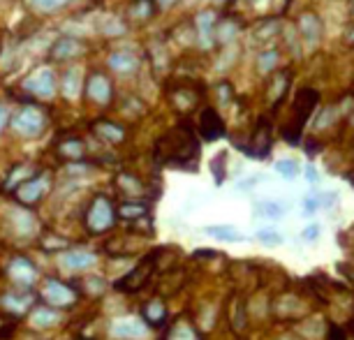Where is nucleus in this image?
I'll list each match as a JSON object with an SVG mask.
<instances>
[{"label":"nucleus","instance_id":"f257e3e1","mask_svg":"<svg viewBox=\"0 0 354 340\" xmlns=\"http://www.w3.org/2000/svg\"><path fill=\"white\" fill-rule=\"evenodd\" d=\"M197 155L199 142L195 137V130L188 123H181L176 128L167 130L156 142V160L160 164L197 169Z\"/></svg>","mask_w":354,"mask_h":340},{"label":"nucleus","instance_id":"f03ea898","mask_svg":"<svg viewBox=\"0 0 354 340\" xmlns=\"http://www.w3.org/2000/svg\"><path fill=\"white\" fill-rule=\"evenodd\" d=\"M319 102V93L315 88H301L294 97V104H292V111H290V118L285 121L283 125V137L287 144L297 146L301 142V135H304V125L308 123V118L313 116L315 106Z\"/></svg>","mask_w":354,"mask_h":340},{"label":"nucleus","instance_id":"7ed1b4c3","mask_svg":"<svg viewBox=\"0 0 354 340\" xmlns=\"http://www.w3.org/2000/svg\"><path fill=\"white\" fill-rule=\"evenodd\" d=\"M116 225V206L106 195H95L84 213V227L88 234H106Z\"/></svg>","mask_w":354,"mask_h":340},{"label":"nucleus","instance_id":"20e7f679","mask_svg":"<svg viewBox=\"0 0 354 340\" xmlns=\"http://www.w3.org/2000/svg\"><path fill=\"white\" fill-rule=\"evenodd\" d=\"M79 290L72 287L70 283H63V280L56 278H46L42 283V290H39V299L44 301V305L56 310H68L75 308L79 301Z\"/></svg>","mask_w":354,"mask_h":340},{"label":"nucleus","instance_id":"39448f33","mask_svg":"<svg viewBox=\"0 0 354 340\" xmlns=\"http://www.w3.org/2000/svg\"><path fill=\"white\" fill-rule=\"evenodd\" d=\"M51 185H53V174L49 169H39L35 176L19 185V188L12 192V197H15L17 204H21L24 209H30V206L39 204L46 195H49Z\"/></svg>","mask_w":354,"mask_h":340},{"label":"nucleus","instance_id":"423d86ee","mask_svg":"<svg viewBox=\"0 0 354 340\" xmlns=\"http://www.w3.org/2000/svg\"><path fill=\"white\" fill-rule=\"evenodd\" d=\"M158 255H160V250L149 252V255H146L130 273H125V276L118 280L113 287H116L118 292H123V294H135V292L144 290L146 283H149L151 276H153V271L158 269Z\"/></svg>","mask_w":354,"mask_h":340},{"label":"nucleus","instance_id":"0eeeda50","mask_svg":"<svg viewBox=\"0 0 354 340\" xmlns=\"http://www.w3.org/2000/svg\"><path fill=\"white\" fill-rule=\"evenodd\" d=\"M167 95H169L174 109L190 111V109H195L197 102L202 100L204 88H202V84L195 82V79L181 77V79H176V82L169 84V88H167Z\"/></svg>","mask_w":354,"mask_h":340},{"label":"nucleus","instance_id":"6e6552de","mask_svg":"<svg viewBox=\"0 0 354 340\" xmlns=\"http://www.w3.org/2000/svg\"><path fill=\"white\" fill-rule=\"evenodd\" d=\"M44 128H46V113L35 104L24 106V109L12 118V130H15L17 135L28 137V139L39 137L44 132Z\"/></svg>","mask_w":354,"mask_h":340},{"label":"nucleus","instance_id":"1a4fd4ad","mask_svg":"<svg viewBox=\"0 0 354 340\" xmlns=\"http://www.w3.org/2000/svg\"><path fill=\"white\" fill-rule=\"evenodd\" d=\"M5 271H8L10 283L15 285L17 290H32V285H35L37 278H39L37 266L32 264L28 257H24V255L12 257Z\"/></svg>","mask_w":354,"mask_h":340},{"label":"nucleus","instance_id":"9d476101","mask_svg":"<svg viewBox=\"0 0 354 340\" xmlns=\"http://www.w3.org/2000/svg\"><path fill=\"white\" fill-rule=\"evenodd\" d=\"M35 308V296H32L30 290H10L5 294H0V312L10 317L21 319L24 315Z\"/></svg>","mask_w":354,"mask_h":340},{"label":"nucleus","instance_id":"9b49d317","mask_svg":"<svg viewBox=\"0 0 354 340\" xmlns=\"http://www.w3.org/2000/svg\"><path fill=\"white\" fill-rule=\"evenodd\" d=\"M84 95L88 97L91 102L106 106V104L111 102V97H113V88H111L109 77L102 75V72H93V75L86 79Z\"/></svg>","mask_w":354,"mask_h":340},{"label":"nucleus","instance_id":"f8f14e48","mask_svg":"<svg viewBox=\"0 0 354 340\" xmlns=\"http://www.w3.org/2000/svg\"><path fill=\"white\" fill-rule=\"evenodd\" d=\"M245 151H248V155L259 158V160L269 155V151H271V121L266 116L257 118V125L250 135V146Z\"/></svg>","mask_w":354,"mask_h":340},{"label":"nucleus","instance_id":"ddd939ff","mask_svg":"<svg viewBox=\"0 0 354 340\" xmlns=\"http://www.w3.org/2000/svg\"><path fill=\"white\" fill-rule=\"evenodd\" d=\"M24 91L32 97H51L56 93V77L51 70H37L24 82Z\"/></svg>","mask_w":354,"mask_h":340},{"label":"nucleus","instance_id":"4468645a","mask_svg":"<svg viewBox=\"0 0 354 340\" xmlns=\"http://www.w3.org/2000/svg\"><path fill=\"white\" fill-rule=\"evenodd\" d=\"M149 326H146L144 319L139 317H118L116 322L111 324V336L121 338V340H139L149 336Z\"/></svg>","mask_w":354,"mask_h":340},{"label":"nucleus","instance_id":"2eb2a0df","mask_svg":"<svg viewBox=\"0 0 354 340\" xmlns=\"http://www.w3.org/2000/svg\"><path fill=\"white\" fill-rule=\"evenodd\" d=\"M197 130L206 142H216V139L225 135V121L220 118V113L213 106H204L202 113H199Z\"/></svg>","mask_w":354,"mask_h":340},{"label":"nucleus","instance_id":"dca6fc26","mask_svg":"<svg viewBox=\"0 0 354 340\" xmlns=\"http://www.w3.org/2000/svg\"><path fill=\"white\" fill-rule=\"evenodd\" d=\"M116 188L128 202H144V199L149 197L146 183L139 176L130 174V171H121V174L116 176Z\"/></svg>","mask_w":354,"mask_h":340},{"label":"nucleus","instance_id":"f3484780","mask_svg":"<svg viewBox=\"0 0 354 340\" xmlns=\"http://www.w3.org/2000/svg\"><path fill=\"white\" fill-rule=\"evenodd\" d=\"M86 51V44L82 39L77 37H61L56 44L51 46L49 51V61H56V63H63V61H72V58H79L82 53Z\"/></svg>","mask_w":354,"mask_h":340},{"label":"nucleus","instance_id":"a211bd4d","mask_svg":"<svg viewBox=\"0 0 354 340\" xmlns=\"http://www.w3.org/2000/svg\"><path fill=\"white\" fill-rule=\"evenodd\" d=\"M287 88H290V72L287 70L271 72L269 82H266V100L271 102L273 109H278V104L287 97Z\"/></svg>","mask_w":354,"mask_h":340},{"label":"nucleus","instance_id":"6ab92c4d","mask_svg":"<svg viewBox=\"0 0 354 340\" xmlns=\"http://www.w3.org/2000/svg\"><path fill=\"white\" fill-rule=\"evenodd\" d=\"M91 130H93V135H95L97 139H102L104 144H109V146H118V144H123L125 142V137H128V132H125V128L121 123H113V121H95L91 125Z\"/></svg>","mask_w":354,"mask_h":340},{"label":"nucleus","instance_id":"aec40b11","mask_svg":"<svg viewBox=\"0 0 354 340\" xmlns=\"http://www.w3.org/2000/svg\"><path fill=\"white\" fill-rule=\"evenodd\" d=\"M97 262V257L91 250L84 248H70L63 252V266L70 271H88Z\"/></svg>","mask_w":354,"mask_h":340},{"label":"nucleus","instance_id":"412c9836","mask_svg":"<svg viewBox=\"0 0 354 340\" xmlns=\"http://www.w3.org/2000/svg\"><path fill=\"white\" fill-rule=\"evenodd\" d=\"M56 155L65 162H82L86 158V144L79 137H65L56 144Z\"/></svg>","mask_w":354,"mask_h":340},{"label":"nucleus","instance_id":"4be33fe9","mask_svg":"<svg viewBox=\"0 0 354 340\" xmlns=\"http://www.w3.org/2000/svg\"><path fill=\"white\" fill-rule=\"evenodd\" d=\"M245 3L248 12H255L262 19H276L285 12V8L290 5V0H241Z\"/></svg>","mask_w":354,"mask_h":340},{"label":"nucleus","instance_id":"5701e85b","mask_svg":"<svg viewBox=\"0 0 354 340\" xmlns=\"http://www.w3.org/2000/svg\"><path fill=\"white\" fill-rule=\"evenodd\" d=\"M142 319L146 322V326H162L167 322V305L160 296H153L149 301H144L142 305Z\"/></svg>","mask_w":354,"mask_h":340},{"label":"nucleus","instance_id":"b1692460","mask_svg":"<svg viewBox=\"0 0 354 340\" xmlns=\"http://www.w3.org/2000/svg\"><path fill=\"white\" fill-rule=\"evenodd\" d=\"M297 26H299V32L304 35V39L308 42H315V39L322 37L324 32V23L315 12H301V17L297 19Z\"/></svg>","mask_w":354,"mask_h":340},{"label":"nucleus","instance_id":"393cba45","mask_svg":"<svg viewBox=\"0 0 354 340\" xmlns=\"http://www.w3.org/2000/svg\"><path fill=\"white\" fill-rule=\"evenodd\" d=\"M30 326L35 329H53V326L61 324V310L49 308V305H37V308L30 310Z\"/></svg>","mask_w":354,"mask_h":340},{"label":"nucleus","instance_id":"a878e982","mask_svg":"<svg viewBox=\"0 0 354 340\" xmlns=\"http://www.w3.org/2000/svg\"><path fill=\"white\" fill-rule=\"evenodd\" d=\"M137 238L139 236H135V234L116 236V238H111V241L104 243V252H106V255H113V257H130V255H135V252L139 250Z\"/></svg>","mask_w":354,"mask_h":340},{"label":"nucleus","instance_id":"bb28decb","mask_svg":"<svg viewBox=\"0 0 354 340\" xmlns=\"http://www.w3.org/2000/svg\"><path fill=\"white\" fill-rule=\"evenodd\" d=\"M156 15H158L156 0H135V3L128 8V19L132 23H137V26L149 23Z\"/></svg>","mask_w":354,"mask_h":340},{"label":"nucleus","instance_id":"cd10ccee","mask_svg":"<svg viewBox=\"0 0 354 340\" xmlns=\"http://www.w3.org/2000/svg\"><path fill=\"white\" fill-rule=\"evenodd\" d=\"M151 213V209H149V204L146 202H121L116 206V220H123V223H137V220H142V218H146Z\"/></svg>","mask_w":354,"mask_h":340},{"label":"nucleus","instance_id":"c85d7f7f","mask_svg":"<svg viewBox=\"0 0 354 340\" xmlns=\"http://www.w3.org/2000/svg\"><path fill=\"white\" fill-rule=\"evenodd\" d=\"M35 174H37V171L32 169L28 162H19V164H15L10 169V174H8V178H5V183H3V190L5 192H15L19 185L26 183L28 178H32Z\"/></svg>","mask_w":354,"mask_h":340},{"label":"nucleus","instance_id":"c756f323","mask_svg":"<svg viewBox=\"0 0 354 340\" xmlns=\"http://www.w3.org/2000/svg\"><path fill=\"white\" fill-rule=\"evenodd\" d=\"M139 56L132 51H113L109 56V68L121 72V75H132L139 68Z\"/></svg>","mask_w":354,"mask_h":340},{"label":"nucleus","instance_id":"7c9ffc66","mask_svg":"<svg viewBox=\"0 0 354 340\" xmlns=\"http://www.w3.org/2000/svg\"><path fill=\"white\" fill-rule=\"evenodd\" d=\"M10 223L15 227V232H19L21 236H30L37 229V220L28 209H17L10 213Z\"/></svg>","mask_w":354,"mask_h":340},{"label":"nucleus","instance_id":"2f4dec72","mask_svg":"<svg viewBox=\"0 0 354 340\" xmlns=\"http://www.w3.org/2000/svg\"><path fill=\"white\" fill-rule=\"evenodd\" d=\"M165 340H202V336H199V331L195 326L181 319V322H176L169 331H167Z\"/></svg>","mask_w":354,"mask_h":340},{"label":"nucleus","instance_id":"473e14b6","mask_svg":"<svg viewBox=\"0 0 354 340\" xmlns=\"http://www.w3.org/2000/svg\"><path fill=\"white\" fill-rule=\"evenodd\" d=\"M236 21H232L230 17L227 19H220V21L213 26V39H216V42H230V39L236 35Z\"/></svg>","mask_w":354,"mask_h":340},{"label":"nucleus","instance_id":"72a5a7b5","mask_svg":"<svg viewBox=\"0 0 354 340\" xmlns=\"http://www.w3.org/2000/svg\"><path fill=\"white\" fill-rule=\"evenodd\" d=\"M30 10L39 12V15H49V12H58L63 10L65 5H70L72 0H26Z\"/></svg>","mask_w":354,"mask_h":340},{"label":"nucleus","instance_id":"f704fd0d","mask_svg":"<svg viewBox=\"0 0 354 340\" xmlns=\"http://www.w3.org/2000/svg\"><path fill=\"white\" fill-rule=\"evenodd\" d=\"M79 88H82V77H79L77 68H72V70H68V75H65V79H63V93L68 97H77Z\"/></svg>","mask_w":354,"mask_h":340},{"label":"nucleus","instance_id":"c9c22d12","mask_svg":"<svg viewBox=\"0 0 354 340\" xmlns=\"http://www.w3.org/2000/svg\"><path fill=\"white\" fill-rule=\"evenodd\" d=\"M276 65H278V51H262V56H259L257 61V70L262 72V75H271V72H276Z\"/></svg>","mask_w":354,"mask_h":340},{"label":"nucleus","instance_id":"e433bc0d","mask_svg":"<svg viewBox=\"0 0 354 340\" xmlns=\"http://www.w3.org/2000/svg\"><path fill=\"white\" fill-rule=\"evenodd\" d=\"M206 232H209L211 236H216V238H223V241H243V236L239 234V232H234L232 227H227V225L209 227Z\"/></svg>","mask_w":354,"mask_h":340},{"label":"nucleus","instance_id":"4c0bfd02","mask_svg":"<svg viewBox=\"0 0 354 340\" xmlns=\"http://www.w3.org/2000/svg\"><path fill=\"white\" fill-rule=\"evenodd\" d=\"M17 326H19L17 317H10V315H5V312H0V340H10L15 336Z\"/></svg>","mask_w":354,"mask_h":340},{"label":"nucleus","instance_id":"58836bf2","mask_svg":"<svg viewBox=\"0 0 354 340\" xmlns=\"http://www.w3.org/2000/svg\"><path fill=\"white\" fill-rule=\"evenodd\" d=\"M39 243H42V248L44 250H65L68 248V241H65L63 236H56V234H51V232H44L42 238H39Z\"/></svg>","mask_w":354,"mask_h":340},{"label":"nucleus","instance_id":"ea45409f","mask_svg":"<svg viewBox=\"0 0 354 340\" xmlns=\"http://www.w3.org/2000/svg\"><path fill=\"white\" fill-rule=\"evenodd\" d=\"M130 234H135V236H153V223H151V218L146 216L142 220H137V223H132Z\"/></svg>","mask_w":354,"mask_h":340},{"label":"nucleus","instance_id":"a19ab883","mask_svg":"<svg viewBox=\"0 0 354 340\" xmlns=\"http://www.w3.org/2000/svg\"><path fill=\"white\" fill-rule=\"evenodd\" d=\"M276 169H278V174L285 176V178H294L299 174V167L294 160H280V162L276 164Z\"/></svg>","mask_w":354,"mask_h":340},{"label":"nucleus","instance_id":"79ce46f5","mask_svg":"<svg viewBox=\"0 0 354 340\" xmlns=\"http://www.w3.org/2000/svg\"><path fill=\"white\" fill-rule=\"evenodd\" d=\"M257 213L259 216H269V218H280L285 213V209L276 202H266V204H259L257 206Z\"/></svg>","mask_w":354,"mask_h":340},{"label":"nucleus","instance_id":"37998d69","mask_svg":"<svg viewBox=\"0 0 354 340\" xmlns=\"http://www.w3.org/2000/svg\"><path fill=\"white\" fill-rule=\"evenodd\" d=\"M225 158H227V153L223 151V153H220V155L211 162V169H213V174H216V181H218V183H223V178H225Z\"/></svg>","mask_w":354,"mask_h":340},{"label":"nucleus","instance_id":"c03bdc74","mask_svg":"<svg viewBox=\"0 0 354 340\" xmlns=\"http://www.w3.org/2000/svg\"><path fill=\"white\" fill-rule=\"evenodd\" d=\"M257 238L262 243H266V245H280V243H283V236L276 234V232H259Z\"/></svg>","mask_w":354,"mask_h":340},{"label":"nucleus","instance_id":"a18cd8bd","mask_svg":"<svg viewBox=\"0 0 354 340\" xmlns=\"http://www.w3.org/2000/svg\"><path fill=\"white\" fill-rule=\"evenodd\" d=\"M216 95H218L220 102H230V100L234 97V91H232V86H230V84L223 82V84H220L218 88H216Z\"/></svg>","mask_w":354,"mask_h":340},{"label":"nucleus","instance_id":"49530a36","mask_svg":"<svg viewBox=\"0 0 354 340\" xmlns=\"http://www.w3.org/2000/svg\"><path fill=\"white\" fill-rule=\"evenodd\" d=\"M8 121H10V111L5 109V106H0V132L5 130V125H8Z\"/></svg>","mask_w":354,"mask_h":340},{"label":"nucleus","instance_id":"de8ad7c7","mask_svg":"<svg viewBox=\"0 0 354 340\" xmlns=\"http://www.w3.org/2000/svg\"><path fill=\"white\" fill-rule=\"evenodd\" d=\"M329 338H331V340H345V333L340 331V329H336V326H331V333H329Z\"/></svg>","mask_w":354,"mask_h":340},{"label":"nucleus","instance_id":"09e8293b","mask_svg":"<svg viewBox=\"0 0 354 340\" xmlns=\"http://www.w3.org/2000/svg\"><path fill=\"white\" fill-rule=\"evenodd\" d=\"M317 232H319V227H317V225H310V229H308V232H304V236H306V238H315V236H317Z\"/></svg>","mask_w":354,"mask_h":340},{"label":"nucleus","instance_id":"8fccbe9b","mask_svg":"<svg viewBox=\"0 0 354 340\" xmlns=\"http://www.w3.org/2000/svg\"><path fill=\"white\" fill-rule=\"evenodd\" d=\"M178 0H156V5H158V10L160 8H171V5H176Z\"/></svg>","mask_w":354,"mask_h":340},{"label":"nucleus","instance_id":"3c124183","mask_svg":"<svg viewBox=\"0 0 354 340\" xmlns=\"http://www.w3.org/2000/svg\"><path fill=\"white\" fill-rule=\"evenodd\" d=\"M345 39H347V42H350V44L354 46V26H350V28H347V32H345Z\"/></svg>","mask_w":354,"mask_h":340},{"label":"nucleus","instance_id":"603ef678","mask_svg":"<svg viewBox=\"0 0 354 340\" xmlns=\"http://www.w3.org/2000/svg\"><path fill=\"white\" fill-rule=\"evenodd\" d=\"M306 174H308V178H310L313 183L317 181V174H315V169H313V167H308V169H306Z\"/></svg>","mask_w":354,"mask_h":340},{"label":"nucleus","instance_id":"864d4df0","mask_svg":"<svg viewBox=\"0 0 354 340\" xmlns=\"http://www.w3.org/2000/svg\"><path fill=\"white\" fill-rule=\"evenodd\" d=\"M350 15L354 17V0H350Z\"/></svg>","mask_w":354,"mask_h":340},{"label":"nucleus","instance_id":"5fc2aeb1","mask_svg":"<svg viewBox=\"0 0 354 340\" xmlns=\"http://www.w3.org/2000/svg\"><path fill=\"white\" fill-rule=\"evenodd\" d=\"M216 3H218V0H216Z\"/></svg>","mask_w":354,"mask_h":340}]
</instances>
